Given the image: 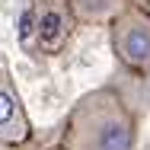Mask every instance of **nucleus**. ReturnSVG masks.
Instances as JSON below:
<instances>
[{"instance_id":"nucleus-1","label":"nucleus","mask_w":150,"mask_h":150,"mask_svg":"<svg viewBox=\"0 0 150 150\" xmlns=\"http://www.w3.org/2000/svg\"><path fill=\"white\" fill-rule=\"evenodd\" d=\"M64 150H134V115L115 90H93L70 109Z\"/></svg>"},{"instance_id":"nucleus-6","label":"nucleus","mask_w":150,"mask_h":150,"mask_svg":"<svg viewBox=\"0 0 150 150\" xmlns=\"http://www.w3.org/2000/svg\"><path fill=\"white\" fill-rule=\"evenodd\" d=\"M10 150H42V147H35L32 141H23V144H16V147H10Z\"/></svg>"},{"instance_id":"nucleus-5","label":"nucleus","mask_w":150,"mask_h":150,"mask_svg":"<svg viewBox=\"0 0 150 150\" xmlns=\"http://www.w3.org/2000/svg\"><path fill=\"white\" fill-rule=\"evenodd\" d=\"M131 3H134V0H70L74 16H77L80 23H112Z\"/></svg>"},{"instance_id":"nucleus-3","label":"nucleus","mask_w":150,"mask_h":150,"mask_svg":"<svg viewBox=\"0 0 150 150\" xmlns=\"http://www.w3.org/2000/svg\"><path fill=\"white\" fill-rule=\"evenodd\" d=\"M32 35L42 54H58L67 45L70 32H74V6L70 0H32Z\"/></svg>"},{"instance_id":"nucleus-2","label":"nucleus","mask_w":150,"mask_h":150,"mask_svg":"<svg viewBox=\"0 0 150 150\" xmlns=\"http://www.w3.org/2000/svg\"><path fill=\"white\" fill-rule=\"evenodd\" d=\"M112 48L131 70H150V13L131 3L112 23Z\"/></svg>"},{"instance_id":"nucleus-4","label":"nucleus","mask_w":150,"mask_h":150,"mask_svg":"<svg viewBox=\"0 0 150 150\" xmlns=\"http://www.w3.org/2000/svg\"><path fill=\"white\" fill-rule=\"evenodd\" d=\"M29 137H32V125H29L26 109H23V99L13 86L10 74L0 67V144L16 147Z\"/></svg>"},{"instance_id":"nucleus-7","label":"nucleus","mask_w":150,"mask_h":150,"mask_svg":"<svg viewBox=\"0 0 150 150\" xmlns=\"http://www.w3.org/2000/svg\"><path fill=\"white\" fill-rule=\"evenodd\" d=\"M134 3H137V6H141V3H144V0H134Z\"/></svg>"}]
</instances>
